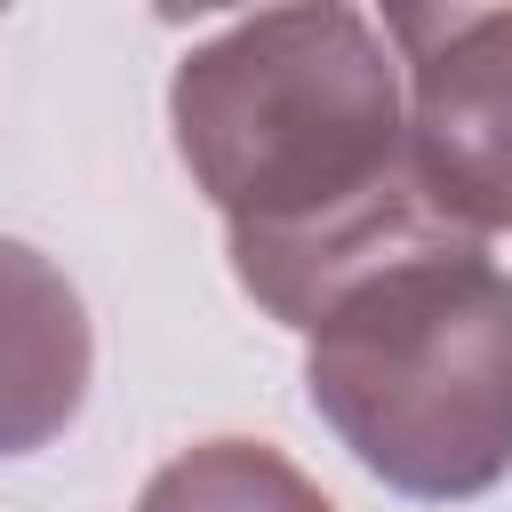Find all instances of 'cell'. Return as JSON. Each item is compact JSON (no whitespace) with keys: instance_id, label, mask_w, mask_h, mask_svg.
Returning a JSON list of instances; mask_svg holds the SVG:
<instances>
[{"instance_id":"277c9868","label":"cell","mask_w":512,"mask_h":512,"mask_svg":"<svg viewBox=\"0 0 512 512\" xmlns=\"http://www.w3.org/2000/svg\"><path fill=\"white\" fill-rule=\"evenodd\" d=\"M96 336L80 288L24 240H0V456L48 448L88 400Z\"/></svg>"},{"instance_id":"6da1fadb","label":"cell","mask_w":512,"mask_h":512,"mask_svg":"<svg viewBox=\"0 0 512 512\" xmlns=\"http://www.w3.org/2000/svg\"><path fill=\"white\" fill-rule=\"evenodd\" d=\"M168 128L224 216L240 288L280 328H312L360 272L464 232L416 184L384 24L344 0L256 8L200 40L168 80Z\"/></svg>"},{"instance_id":"5b68a950","label":"cell","mask_w":512,"mask_h":512,"mask_svg":"<svg viewBox=\"0 0 512 512\" xmlns=\"http://www.w3.org/2000/svg\"><path fill=\"white\" fill-rule=\"evenodd\" d=\"M136 512H336V504L264 440H200L144 480Z\"/></svg>"},{"instance_id":"7a4b0ae2","label":"cell","mask_w":512,"mask_h":512,"mask_svg":"<svg viewBox=\"0 0 512 512\" xmlns=\"http://www.w3.org/2000/svg\"><path fill=\"white\" fill-rule=\"evenodd\" d=\"M304 392L384 488L488 496L512 472V272L472 232L360 272L304 328Z\"/></svg>"},{"instance_id":"3957f363","label":"cell","mask_w":512,"mask_h":512,"mask_svg":"<svg viewBox=\"0 0 512 512\" xmlns=\"http://www.w3.org/2000/svg\"><path fill=\"white\" fill-rule=\"evenodd\" d=\"M408 160L448 224L512 232V8H392Z\"/></svg>"}]
</instances>
